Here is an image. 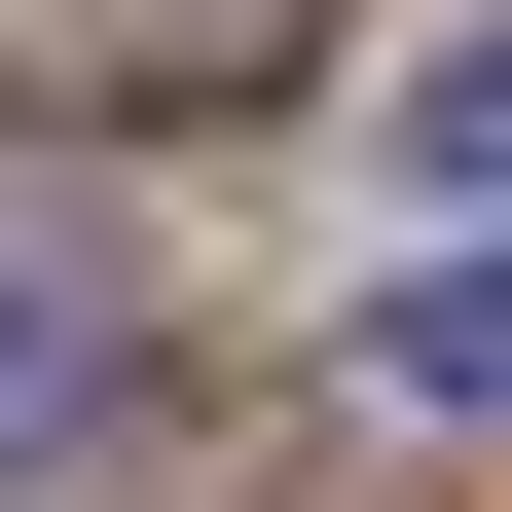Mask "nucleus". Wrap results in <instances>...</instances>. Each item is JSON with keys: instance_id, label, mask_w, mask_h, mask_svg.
Returning a JSON list of instances; mask_svg holds the SVG:
<instances>
[{"instance_id": "obj_1", "label": "nucleus", "mask_w": 512, "mask_h": 512, "mask_svg": "<svg viewBox=\"0 0 512 512\" xmlns=\"http://www.w3.org/2000/svg\"><path fill=\"white\" fill-rule=\"evenodd\" d=\"M293 0H0V110H256Z\"/></svg>"}, {"instance_id": "obj_2", "label": "nucleus", "mask_w": 512, "mask_h": 512, "mask_svg": "<svg viewBox=\"0 0 512 512\" xmlns=\"http://www.w3.org/2000/svg\"><path fill=\"white\" fill-rule=\"evenodd\" d=\"M37 439H110V256L0 183V476H37Z\"/></svg>"}, {"instance_id": "obj_3", "label": "nucleus", "mask_w": 512, "mask_h": 512, "mask_svg": "<svg viewBox=\"0 0 512 512\" xmlns=\"http://www.w3.org/2000/svg\"><path fill=\"white\" fill-rule=\"evenodd\" d=\"M366 403H403V439H512V220H476V256H403V293H366Z\"/></svg>"}, {"instance_id": "obj_4", "label": "nucleus", "mask_w": 512, "mask_h": 512, "mask_svg": "<svg viewBox=\"0 0 512 512\" xmlns=\"http://www.w3.org/2000/svg\"><path fill=\"white\" fill-rule=\"evenodd\" d=\"M403 147H439V183L512 220V37H439V74H403Z\"/></svg>"}]
</instances>
